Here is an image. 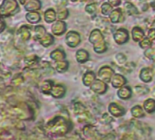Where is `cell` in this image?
Returning <instances> with one entry per match:
<instances>
[{"mask_svg": "<svg viewBox=\"0 0 155 140\" xmlns=\"http://www.w3.org/2000/svg\"><path fill=\"white\" fill-rule=\"evenodd\" d=\"M145 113L147 114H153L155 112V99L153 98H149L143 102L142 105Z\"/></svg>", "mask_w": 155, "mask_h": 140, "instance_id": "2e32d148", "label": "cell"}, {"mask_svg": "<svg viewBox=\"0 0 155 140\" xmlns=\"http://www.w3.org/2000/svg\"><path fill=\"white\" fill-rule=\"evenodd\" d=\"M40 43L42 44V46L44 47H48L50 46L51 44H53L54 42V38L51 34H48V33H46L40 39Z\"/></svg>", "mask_w": 155, "mask_h": 140, "instance_id": "4316f807", "label": "cell"}, {"mask_svg": "<svg viewBox=\"0 0 155 140\" xmlns=\"http://www.w3.org/2000/svg\"><path fill=\"white\" fill-rule=\"evenodd\" d=\"M27 20L31 23V24H36L40 21V15L38 11H33V12H28L26 15Z\"/></svg>", "mask_w": 155, "mask_h": 140, "instance_id": "603a6c76", "label": "cell"}, {"mask_svg": "<svg viewBox=\"0 0 155 140\" xmlns=\"http://www.w3.org/2000/svg\"><path fill=\"white\" fill-rule=\"evenodd\" d=\"M148 38H149L150 40H155V29H151L149 31Z\"/></svg>", "mask_w": 155, "mask_h": 140, "instance_id": "ab89813d", "label": "cell"}, {"mask_svg": "<svg viewBox=\"0 0 155 140\" xmlns=\"http://www.w3.org/2000/svg\"><path fill=\"white\" fill-rule=\"evenodd\" d=\"M53 82L50 81V80H46L44 81L41 85H40V89L42 91V93L44 94H50L51 90H52V87H53Z\"/></svg>", "mask_w": 155, "mask_h": 140, "instance_id": "83f0119b", "label": "cell"}, {"mask_svg": "<svg viewBox=\"0 0 155 140\" xmlns=\"http://www.w3.org/2000/svg\"><path fill=\"white\" fill-rule=\"evenodd\" d=\"M106 50H107V45L104 40H102L97 44H94V50L97 53H100V54L103 53L104 51H106Z\"/></svg>", "mask_w": 155, "mask_h": 140, "instance_id": "4dcf8cb0", "label": "cell"}, {"mask_svg": "<svg viewBox=\"0 0 155 140\" xmlns=\"http://www.w3.org/2000/svg\"><path fill=\"white\" fill-rule=\"evenodd\" d=\"M149 88L144 85H136L133 87V93L137 95H145L149 93Z\"/></svg>", "mask_w": 155, "mask_h": 140, "instance_id": "f1b7e54d", "label": "cell"}, {"mask_svg": "<svg viewBox=\"0 0 155 140\" xmlns=\"http://www.w3.org/2000/svg\"><path fill=\"white\" fill-rule=\"evenodd\" d=\"M140 79L145 84L150 83L153 79V71L150 68H143L140 72Z\"/></svg>", "mask_w": 155, "mask_h": 140, "instance_id": "8fae6325", "label": "cell"}, {"mask_svg": "<svg viewBox=\"0 0 155 140\" xmlns=\"http://www.w3.org/2000/svg\"><path fill=\"white\" fill-rule=\"evenodd\" d=\"M101 121L105 125H110V123L114 121V119H113V116L110 113H103V114L101 117Z\"/></svg>", "mask_w": 155, "mask_h": 140, "instance_id": "1f68e13d", "label": "cell"}, {"mask_svg": "<svg viewBox=\"0 0 155 140\" xmlns=\"http://www.w3.org/2000/svg\"><path fill=\"white\" fill-rule=\"evenodd\" d=\"M124 9H125V11L128 15L132 16V15H138L139 14L138 9L133 4H131L130 2H126L124 4Z\"/></svg>", "mask_w": 155, "mask_h": 140, "instance_id": "d4e9b609", "label": "cell"}, {"mask_svg": "<svg viewBox=\"0 0 155 140\" xmlns=\"http://www.w3.org/2000/svg\"><path fill=\"white\" fill-rule=\"evenodd\" d=\"M66 29H67V24L62 20H58V21L55 22L51 27L52 33L57 36H59V35H62L63 33H65Z\"/></svg>", "mask_w": 155, "mask_h": 140, "instance_id": "30bf717a", "label": "cell"}, {"mask_svg": "<svg viewBox=\"0 0 155 140\" xmlns=\"http://www.w3.org/2000/svg\"><path fill=\"white\" fill-rule=\"evenodd\" d=\"M0 16H1V15H0ZM0 20H1V19H0Z\"/></svg>", "mask_w": 155, "mask_h": 140, "instance_id": "c3c4849f", "label": "cell"}, {"mask_svg": "<svg viewBox=\"0 0 155 140\" xmlns=\"http://www.w3.org/2000/svg\"><path fill=\"white\" fill-rule=\"evenodd\" d=\"M131 33H132V39L136 42H140L144 39V32L139 27H134Z\"/></svg>", "mask_w": 155, "mask_h": 140, "instance_id": "ffe728a7", "label": "cell"}, {"mask_svg": "<svg viewBox=\"0 0 155 140\" xmlns=\"http://www.w3.org/2000/svg\"><path fill=\"white\" fill-rule=\"evenodd\" d=\"M41 9V3L39 0H29L25 5V9L28 12L38 11Z\"/></svg>", "mask_w": 155, "mask_h": 140, "instance_id": "5bb4252c", "label": "cell"}, {"mask_svg": "<svg viewBox=\"0 0 155 140\" xmlns=\"http://www.w3.org/2000/svg\"><path fill=\"white\" fill-rule=\"evenodd\" d=\"M95 80H96V74L93 72H87L82 77V84L87 87H91Z\"/></svg>", "mask_w": 155, "mask_h": 140, "instance_id": "e0dca14e", "label": "cell"}, {"mask_svg": "<svg viewBox=\"0 0 155 140\" xmlns=\"http://www.w3.org/2000/svg\"><path fill=\"white\" fill-rule=\"evenodd\" d=\"M115 60H116V62L120 65V66H121V67H123L127 62H126V60H127V58H126V56L124 55V54H122V53H118V54H116L115 55Z\"/></svg>", "mask_w": 155, "mask_h": 140, "instance_id": "d6a6232c", "label": "cell"}, {"mask_svg": "<svg viewBox=\"0 0 155 140\" xmlns=\"http://www.w3.org/2000/svg\"><path fill=\"white\" fill-rule=\"evenodd\" d=\"M130 114H131V116L136 119H140L145 116V111H144L143 107L139 104L134 105L130 109Z\"/></svg>", "mask_w": 155, "mask_h": 140, "instance_id": "9a60e30c", "label": "cell"}, {"mask_svg": "<svg viewBox=\"0 0 155 140\" xmlns=\"http://www.w3.org/2000/svg\"><path fill=\"white\" fill-rule=\"evenodd\" d=\"M18 10V5L16 0H4L0 6V15L8 17Z\"/></svg>", "mask_w": 155, "mask_h": 140, "instance_id": "7a4b0ae2", "label": "cell"}, {"mask_svg": "<svg viewBox=\"0 0 155 140\" xmlns=\"http://www.w3.org/2000/svg\"><path fill=\"white\" fill-rule=\"evenodd\" d=\"M68 15V10H67L65 8L61 7V8L58 9V13H57V18H58V20H64V19H67Z\"/></svg>", "mask_w": 155, "mask_h": 140, "instance_id": "e575fe53", "label": "cell"}, {"mask_svg": "<svg viewBox=\"0 0 155 140\" xmlns=\"http://www.w3.org/2000/svg\"><path fill=\"white\" fill-rule=\"evenodd\" d=\"M44 18L46 22L48 23H52L57 19V13L53 10V9H48L45 14H44Z\"/></svg>", "mask_w": 155, "mask_h": 140, "instance_id": "484cf974", "label": "cell"}, {"mask_svg": "<svg viewBox=\"0 0 155 140\" xmlns=\"http://www.w3.org/2000/svg\"><path fill=\"white\" fill-rule=\"evenodd\" d=\"M109 2L111 6L116 7V6H119L120 4V0H109Z\"/></svg>", "mask_w": 155, "mask_h": 140, "instance_id": "60d3db41", "label": "cell"}, {"mask_svg": "<svg viewBox=\"0 0 155 140\" xmlns=\"http://www.w3.org/2000/svg\"><path fill=\"white\" fill-rule=\"evenodd\" d=\"M110 83H111V85H112L114 88L119 89V88H120V87L126 85L127 80H126V78H125L123 75L119 74V73H115V74L113 75V77H112Z\"/></svg>", "mask_w": 155, "mask_h": 140, "instance_id": "7c38bea8", "label": "cell"}, {"mask_svg": "<svg viewBox=\"0 0 155 140\" xmlns=\"http://www.w3.org/2000/svg\"><path fill=\"white\" fill-rule=\"evenodd\" d=\"M122 19V11L120 9H117L115 10H112V12L110 15V20L112 23H118L120 21H121Z\"/></svg>", "mask_w": 155, "mask_h": 140, "instance_id": "7402d4cb", "label": "cell"}, {"mask_svg": "<svg viewBox=\"0 0 155 140\" xmlns=\"http://www.w3.org/2000/svg\"><path fill=\"white\" fill-rule=\"evenodd\" d=\"M55 68H56V71L58 72V73H65L67 70H68V62L67 60H65L57 61Z\"/></svg>", "mask_w": 155, "mask_h": 140, "instance_id": "cb8c5ba5", "label": "cell"}, {"mask_svg": "<svg viewBox=\"0 0 155 140\" xmlns=\"http://www.w3.org/2000/svg\"><path fill=\"white\" fill-rule=\"evenodd\" d=\"M19 34H20V37L22 38L23 40H28L29 38H30V32H29V29L27 27H22L20 29H19Z\"/></svg>", "mask_w": 155, "mask_h": 140, "instance_id": "836d02e7", "label": "cell"}, {"mask_svg": "<svg viewBox=\"0 0 155 140\" xmlns=\"http://www.w3.org/2000/svg\"><path fill=\"white\" fill-rule=\"evenodd\" d=\"M50 58H51L53 60H55V61H59V60H65L66 54H65V52H64L62 50L57 49V50H53V51L50 53Z\"/></svg>", "mask_w": 155, "mask_h": 140, "instance_id": "44dd1931", "label": "cell"}, {"mask_svg": "<svg viewBox=\"0 0 155 140\" xmlns=\"http://www.w3.org/2000/svg\"><path fill=\"white\" fill-rule=\"evenodd\" d=\"M91 91L96 94H104L108 90L107 83L103 82L101 79H96L91 86Z\"/></svg>", "mask_w": 155, "mask_h": 140, "instance_id": "277c9868", "label": "cell"}, {"mask_svg": "<svg viewBox=\"0 0 155 140\" xmlns=\"http://www.w3.org/2000/svg\"><path fill=\"white\" fill-rule=\"evenodd\" d=\"M81 35L76 31H69L66 36V43L71 48L77 47L81 43Z\"/></svg>", "mask_w": 155, "mask_h": 140, "instance_id": "8992f818", "label": "cell"}, {"mask_svg": "<svg viewBox=\"0 0 155 140\" xmlns=\"http://www.w3.org/2000/svg\"><path fill=\"white\" fill-rule=\"evenodd\" d=\"M18 1H19V3H20L21 5H26V4L29 1V0H18Z\"/></svg>", "mask_w": 155, "mask_h": 140, "instance_id": "ee69618b", "label": "cell"}, {"mask_svg": "<svg viewBox=\"0 0 155 140\" xmlns=\"http://www.w3.org/2000/svg\"><path fill=\"white\" fill-rule=\"evenodd\" d=\"M102 140H115V136H114L112 134H109V135H105V136L102 138Z\"/></svg>", "mask_w": 155, "mask_h": 140, "instance_id": "b9f144b4", "label": "cell"}, {"mask_svg": "<svg viewBox=\"0 0 155 140\" xmlns=\"http://www.w3.org/2000/svg\"><path fill=\"white\" fill-rule=\"evenodd\" d=\"M111 12H112V6L109 3H103L101 6V13L107 16V15H110Z\"/></svg>", "mask_w": 155, "mask_h": 140, "instance_id": "8d00e7d4", "label": "cell"}, {"mask_svg": "<svg viewBox=\"0 0 155 140\" xmlns=\"http://www.w3.org/2000/svg\"><path fill=\"white\" fill-rule=\"evenodd\" d=\"M35 33H36V38L40 39L47 33V31L43 26H37V27H35Z\"/></svg>", "mask_w": 155, "mask_h": 140, "instance_id": "d590c367", "label": "cell"}, {"mask_svg": "<svg viewBox=\"0 0 155 140\" xmlns=\"http://www.w3.org/2000/svg\"><path fill=\"white\" fill-rule=\"evenodd\" d=\"M72 2H76V1H78V0H71Z\"/></svg>", "mask_w": 155, "mask_h": 140, "instance_id": "bcb514c9", "label": "cell"}, {"mask_svg": "<svg viewBox=\"0 0 155 140\" xmlns=\"http://www.w3.org/2000/svg\"><path fill=\"white\" fill-rule=\"evenodd\" d=\"M104 40L102 33L99 29H94L90 36V41L93 44H97L101 41Z\"/></svg>", "mask_w": 155, "mask_h": 140, "instance_id": "ac0fdd59", "label": "cell"}, {"mask_svg": "<svg viewBox=\"0 0 155 140\" xmlns=\"http://www.w3.org/2000/svg\"><path fill=\"white\" fill-rule=\"evenodd\" d=\"M114 74L115 73L113 72V70L109 66H104V67L101 68L99 73H98L99 78L105 83H110Z\"/></svg>", "mask_w": 155, "mask_h": 140, "instance_id": "3957f363", "label": "cell"}, {"mask_svg": "<svg viewBox=\"0 0 155 140\" xmlns=\"http://www.w3.org/2000/svg\"><path fill=\"white\" fill-rule=\"evenodd\" d=\"M67 92V89L64 85L62 84H55L52 87V90L50 92V94L56 98V99H61L65 96Z\"/></svg>", "mask_w": 155, "mask_h": 140, "instance_id": "9c48e42d", "label": "cell"}, {"mask_svg": "<svg viewBox=\"0 0 155 140\" xmlns=\"http://www.w3.org/2000/svg\"><path fill=\"white\" fill-rule=\"evenodd\" d=\"M82 135L85 140H95L98 135V131L93 125H87L82 129Z\"/></svg>", "mask_w": 155, "mask_h": 140, "instance_id": "52a82bcc", "label": "cell"}, {"mask_svg": "<svg viewBox=\"0 0 155 140\" xmlns=\"http://www.w3.org/2000/svg\"><path fill=\"white\" fill-rule=\"evenodd\" d=\"M89 58H90L89 52L87 50H83V49L79 50L76 53V59L80 63H85L86 61H88Z\"/></svg>", "mask_w": 155, "mask_h": 140, "instance_id": "d6986e66", "label": "cell"}, {"mask_svg": "<svg viewBox=\"0 0 155 140\" xmlns=\"http://www.w3.org/2000/svg\"><path fill=\"white\" fill-rule=\"evenodd\" d=\"M152 45V40H150L149 38H144L141 41H140V46L142 49H150Z\"/></svg>", "mask_w": 155, "mask_h": 140, "instance_id": "74e56055", "label": "cell"}, {"mask_svg": "<svg viewBox=\"0 0 155 140\" xmlns=\"http://www.w3.org/2000/svg\"><path fill=\"white\" fill-rule=\"evenodd\" d=\"M113 37H114V40L116 41V43L124 44L129 39V33L127 29H119L118 30L115 31Z\"/></svg>", "mask_w": 155, "mask_h": 140, "instance_id": "ba28073f", "label": "cell"}, {"mask_svg": "<svg viewBox=\"0 0 155 140\" xmlns=\"http://www.w3.org/2000/svg\"><path fill=\"white\" fill-rule=\"evenodd\" d=\"M5 22H3L2 20H0V32H2L3 29H5Z\"/></svg>", "mask_w": 155, "mask_h": 140, "instance_id": "7bdbcfd3", "label": "cell"}, {"mask_svg": "<svg viewBox=\"0 0 155 140\" xmlns=\"http://www.w3.org/2000/svg\"><path fill=\"white\" fill-rule=\"evenodd\" d=\"M117 95L121 100H129L132 96V90L130 86L124 85L120 88H119L117 92Z\"/></svg>", "mask_w": 155, "mask_h": 140, "instance_id": "4fadbf2b", "label": "cell"}, {"mask_svg": "<svg viewBox=\"0 0 155 140\" xmlns=\"http://www.w3.org/2000/svg\"><path fill=\"white\" fill-rule=\"evenodd\" d=\"M153 29H155V20H154V22H153Z\"/></svg>", "mask_w": 155, "mask_h": 140, "instance_id": "f6af8a7d", "label": "cell"}, {"mask_svg": "<svg viewBox=\"0 0 155 140\" xmlns=\"http://www.w3.org/2000/svg\"><path fill=\"white\" fill-rule=\"evenodd\" d=\"M108 111L113 117H117V118L123 116L126 113L125 108L117 103H110L108 106Z\"/></svg>", "mask_w": 155, "mask_h": 140, "instance_id": "5b68a950", "label": "cell"}, {"mask_svg": "<svg viewBox=\"0 0 155 140\" xmlns=\"http://www.w3.org/2000/svg\"><path fill=\"white\" fill-rule=\"evenodd\" d=\"M85 10L89 14H94L96 12V10H97V4L91 3V4L87 5L86 8H85Z\"/></svg>", "mask_w": 155, "mask_h": 140, "instance_id": "f35d334b", "label": "cell"}, {"mask_svg": "<svg viewBox=\"0 0 155 140\" xmlns=\"http://www.w3.org/2000/svg\"><path fill=\"white\" fill-rule=\"evenodd\" d=\"M73 111H74L76 115H79V114H81L85 113L87 111V109H86V107L81 102H76L74 104Z\"/></svg>", "mask_w": 155, "mask_h": 140, "instance_id": "f546056e", "label": "cell"}, {"mask_svg": "<svg viewBox=\"0 0 155 140\" xmlns=\"http://www.w3.org/2000/svg\"><path fill=\"white\" fill-rule=\"evenodd\" d=\"M48 126L58 135H67L71 127L69 122L62 116H58L54 118L52 122L48 124Z\"/></svg>", "mask_w": 155, "mask_h": 140, "instance_id": "6da1fadb", "label": "cell"}, {"mask_svg": "<svg viewBox=\"0 0 155 140\" xmlns=\"http://www.w3.org/2000/svg\"><path fill=\"white\" fill-rule=\"evenodd\" d=\"M81 1H85V0H81Z\"/></svg>", "mask_w": 155, "mask_h": 140, "instance_id": "7dc6e473", "label": "cell"}]
</instances>
